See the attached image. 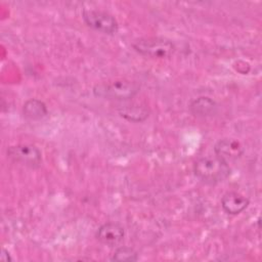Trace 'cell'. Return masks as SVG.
<instances>
[{
  "label": "cell",
  "instance_id": "obj_1",
  "mask_svg": "<svg viewBox=\"0 0 262 262\" xmlns=\"http://www.w3.org/2000/svg\"><path fill=\"white\" fill-rule=\"evenodd\" d=\"M228 162L217 157H203L198 159L193 164L194 175L203 182L216 184L224 181L230 174Z\"/></svg>",
  "mask_w": 262,
  "mask_h": 262
},
{
  "label": "cell",
  "instance_id": "obj_2",
  "mask_svg": "<svg viewBox=\"0 0 262 262\" xmlns=\"http://www.w3.org/2000/svg\"><path fill=\"white\" fill-rule=\"evenodd\" d=\"M140 86L130 80H116L100 83L94 86L93 93L97 97L126 101L133 98L139 92Z\"/></svg>",
  "mask_w": 262,
  "mask_h": 262
},
{
  "label": "cell",
  "instance_id": "obj_3",
  "mask_svg": "<svg viewBox=\"0 0 262 262\" xmlns=\"http://www.w3.org/2000/svg\"><path fill=\"white\" fill-rule=\"evenodd\" d=\"M131 46L139 54L150 58H167L175 51L172 41L162 37H143L135 39Z\"/></svg>",
  "mask_w": 262,
  "mask_h": 262
},
{
  "label": "cell",
  "instance_id": "obj_4",
  "mask_svg": "<svg viewBox=\"0 0 262 262\" xmlns=\"http://www.w3.org/2000/svg\"><path fill=\"white\" fill-rule=\"evenodd\" d=\"M82 17L85 24L95 31L107 35H113L118 32V21L115 16L108 12L95 9H86L83 11Z\"/></svg>",
  "mask_w": 262,
  "mask_h": 262
},
{
  "label": "cell",
  "instance_id": "obj_5",
  "mask_svg": "<svg viewBox=\"0 0 262 262\" xmlns=\"http://www.w3.org/2000/svg\"><path fill=\"white\" fill-rule=\"evenodd\" d=\"M6 154L12 162L30 168H37L42 163L41 150L33 144L11 145L7 148Z\"/></svg>",
  "mask_w": 262,
  "mask_h": 262
},
{
  "label": "cell",
  "instance_id": "obj_6",
  "mask_svg": "<svg viewBox=\"0 0 262 262\" xmlns=\"http://www.w3.org/2000/svg\"><path fill=\"white\" fill-rule=\"evenodd\" d=\"M97 239L110 247H114L123 242L125 237L124 227L117 222H106L96 230Z\"/></svg>",
  "mask_w": 262,
  "mask_h": 262
},
{
  "label": "cell",
  "instance_id": "obj_7",
  "mask_svg": "<svg viewBox=\"0 0 262 262\" xmlns=\"http://www.w3.org/2000/svg\"><path fill=\"white\" fill-rule=\"evenodd\" d=\"M215 155L224 161H235L244 154V146L242 143L233 138H223L214 145Z\"/></svg>",
  "mask_w": 262,
  "mask_h": 262
},
{
  "label": "cell",
  "instance_id": "obj_8",
  "mask_svg": "<svg viewBox=\"0 0 262 262\" xmlns=\"http://www.w3.org/2000/svg\"><path fill=\"white\" fill-rule=\"evenodd\" d=\"M249 206V199L236 191H228L221 199V207L229 215H237Z\"/></svg>",
  "mask_w": 262,
  "mask_h": 262
},
{
  "label": "cell",
  "instance_id": "obj_9",
  "mask_svg": "<svg viewBox=\"0 0 262 262\" xmlns=\"http://www.w3.org/2000/svg\"><path fill=\"white\" fill-rule=\"evenodd\" d=\"M119 114L130 122H142L144 121L148 115L149 110L147 105L143 102H125L118 107Z\"/></svg>",
  "mask_w": 262,
  "mask_h": 262
},
{
  "label": "cell",
  "instance_id": "obj_10",
  "mask_svg": "<svg viewBox=\"0 0 262 262\" xmlns=\"http://www.w3.org/2000/svg\"><path fill=\"white\" fill-rule=\"evenodd\" d=\"M189 110L196 117H209L216 113L217 103L208 96H201L190 102Z\"/></svg>",
  "mask_w": 262,
  "mask_h": 262
},
{
  "label": "cell",
  "instance_id": "obj_11",
  "mask_svg": "<svg viewBox=\"0 0 262 262\" xmlns=\"http://www.w3.org/2000/svg\"><path fill=\"white\" fill-rule=\"evenodd\" d=\"M23 113L27 119L37 121L43 119L47 115L48 111L46 104L43 101L36 98H32L25 102Z\"/></svg>",
  "mask_w": 262,
  "mask_h": 262
},
{
  "label": "cell",
  "instance_id": "obj_12",
  "mask_svg": "<svg viewBox=\"0 0 262 262\" xmlns=\"http://www.w3.org/2000/svg\"><path fill=\"white\" fill-rule=\"evenodd\" d=\"M111 260L113 261H128L133 262L138 260V254L137 252L130 247H120L117 250H115L114 254L111 257Z\"/></svg>",
  "mask_w": 262,
  "mask_h": 262
},
{
  "label": "cell",
  "instance_id": "obj_13",
  "mask_svg": "<svg viewBox=\"0 0 262 262\" xmlns=\"http://www.w3.org/2000/svg\"><path fill=\"white\" fill-rule=\"evenodd\" d=\"M1 260L3 261H11V257L9 255V253H7L4 249L2 250V254H1Z\"/></svg>",
  "mask_w": 262,
  "mask_h": 262
}]
</instances>
